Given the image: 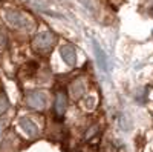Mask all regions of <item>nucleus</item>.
<instances>
[{"instance_id": "obj_4", "label": "nucleus", "mask_w": 153, "mask_h": 152, "mask_svg": "<svg viewBox=\"0 0 153 152\" xmlns=\"http://www.w3.org/2000/svg\"><path fill=\"white\" fill-rule=\"evenodd\" d=\"M92 48H94V55H95V60L98 63V66L101 71L104 72H109L110 66H109V60H107V55L103 51V48L100 46V43L97 42V39H92Z\"/></svg>"}, {"instance_id": "obj_13", "label": "nucleus", "mask_w": 153, "mask_h": 152, "mask_svg": "<svg viewBox=\"0 0 153 152\" xmlns=\"http://www.w3.org/2000/svg\"><path fill=\"white\" fill-rule=\"evenodd\" d=\"M81 2H83L86 6H89V2H91V0H81Z\"/></svg>"}, {"instance_id": "obj_11", "label": "nucleus", "mask_w": 153, "mask_h": 152, "mask_svg": "<svg viewBox=\"0 0 153 152\" xmlns=\"http://www.w3.org/2000/svg\"><path fill=\"white\" fill-rule=\"evenodd\" d=\"M5 45H6V37L3 32H0V48H3Z\"/></svg>"}, {"instance_id": "obj_5", "label": "nucleus", "mask_w": 153, "mask_h": 152, "mask_svg": "<svg viewBox=\"0 0 153 152\" xmlns=\"http://www.w3.org/2000/svg\"><path fill=\"white\" fill-rule=\"evenodd\" d=\"M60 55H61L63 60H65L66 65H69V66H74L75 63H76V52H75V48H74L72 45H65V46H61Z\"/></svg>"}, {"instance_id": "obj_7", "label": "nucleus", "mask_w": 153, "mask_h": 152, "mask_svg": "<svg viewBox=\"0 0 153 152\" xmlns=\"http://www.w3.org/2000/svg\"><path fill=\"white\" fill-rule=\"evenodd\" d=\"M66 109H68V97H66V94L65 92H58L57 95H55V112H57V115H63V114L66 112Z\"/></svg>"}, {"instance_id": "obj_3", "label": "nucleus", "mask_w": 153, "mask_h": 152, "mask_svg": "<svg viewBox=\"0 0 153 152\" xmlns=\"http://www.w3.org/2000/svg\"><path fill=\"white\" fill-rule=\"evenodd\" d=\"M54 40H55L54 35L51 34V32H48V31H45V32H40L34 39L32 46L37 51H48V49H51V46L54 45Z\"/></svg>"}, {"instance_id": "obj_6", "label": "nucleus", "mask_w": 153, "mask_h": 152, "mask_svg": "<svg viewBox=\"0 0 153 152\" xmlns=\"http://www.w3.org/2000/svg\"><path fill=\"white\" fill-rule=\"evenodd\" d=\"M19 124H20V128L23 129V132L26 134L28 137H37L38 135V128H37V124L28 118V117H23L19 120Z\"/></svg>"}, {"instance_id": "obj_1", "label": "nucleus", "mask_w": 153, "mask_h": 152, "mask_svg": "<svg viewBox=\"0 0 153 152\" xmlns=\"http://www.w3.org/2000/svg\"><path fill=\"white\" fill-rule=\"evenodd\" d=\"M26 103L28 106H31L32 109H45L46 108V103H48V97L45 92L42 91H31L28 95H26Z\"/></svg>"}, {"instance_id": "obj_10", "label": "nucleus", "mask_w": 153, "mask_h": 152, "mask_svg": "<svg viewBox=\"0 0 153 152\" xmlns=\"http://www.w3.org/2000/svg\"><path fill=\"white\" fill-rule=\"evenodd\" d=\"M9 108V101H8V97L2 92L0 94V115H2L3 112H6Z\"/></svg>"}, {"instance_id": "obj_12", "label": "nucleus", "mask_w": 153, "mask_h": 152, "mask_svg": "<svg viewBox=\"0 0 153 152\" xmlns=\"http://www.w3.org/2000/svg\"><path fill=\"white\" fill-rule=\"evenodd\" d=\"M3 129H5V121H3V120H0V135H2Z\"/></svg>"}, {"instance_id": "obj_8", "label": "nucleus", "mask_w": 153, "mask_h": 152, "mask_svg": "<svg viewBox=\"0 0 153 152\" xmlns=\"http://www.w3.org/2000/svg\"><path fill=\"white\" fill-rule=\"evenodd\" d=\"M69 92H71V95H72L74 98H80V97L83 95V92H84V83H83L80 79H76V80L71 85Z\"/></svg>"}, {"instance_id": "obj_2", "label": "nucleus", "mask_w": 153, "mask_h": 152, "mask_svg": "<svg viewBox=\"0 0 153 152\" xmlns=\"http://www.w3.org/2000/svg\"><path fill=\"white\" fill-rule=\"evenodd\" d=\"M5 19L11 26H14V28H26L28 26L26 17L16 9H6L5 11Z\"/></svg>"}, {"instance_id": "obj_9", "label": "nucleus", "mask_w": 153, "mask_h": 152, "mask_svg": "<svg viewBox=\"0 0 153 152\" xmlns=\"http://www.w3.org/2000/svg\"><path fill=\"white\" fill-rule=\"evenodd\" d=\"M118 120H120V126H121V128H123L124 131H129V129L132 128V120H130L129 117H127L126 114H121Z\"/></svg>"}]
</instances>
